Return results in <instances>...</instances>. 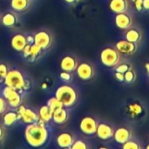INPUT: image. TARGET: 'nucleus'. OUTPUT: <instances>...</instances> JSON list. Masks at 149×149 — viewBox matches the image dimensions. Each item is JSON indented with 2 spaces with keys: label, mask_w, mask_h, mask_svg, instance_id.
I'll return each instance as SVG.
<instances>
[{
  "label": "nucleus",
  "mask_w": 149,
  "mask_h": 149,
  "mask_svg": "<svg viewBox=\"0 0 149 149\" xmlns=\"http://www.w3.org/2000/svg\"><path fill=\"white\" fill-rule=\"evenodd\" d=\"M38 117H39V120L47 123L52 119V111L47 105L42 106L38 111Z\"/></svg>",
  "instance_id": "5701e85b"
},
{
  "label": "nucleus",
  "mask_w": 149,
  "mask_h": 149,
  "mask_svg": "<svg viewBox=\"0 0 149 149\" xmlns=\"http://www.w3.org/2000/svg\"><path fill=\"white\" fill-rule=\"evenodd\" d=\"M74 141H75L74 135L71 132H67V131L58 134L56 137L57 145L61 148H71Z\"/></svg>",
  "instance_id": "f8f14e48"
},
{
  "label": "nucleus",
  "mask_w": 149,
  "mask_h": 149,
  "mask_svg": "<svg viewBox=\"0 0 149 149\" xmlns=\"http://www.w3.org/2000/svg\"><path fill=\"white\" fill-rule=\"evenodd\" d=\"M30 1H31V3H32V2H34V1H35V0H30Z\"/></svg>",
  "instance_id": "37998d69"
},
{
  "label": "nucleus",
  "mask_w": 149,
  "mask_h": 149,
  "mask_svg": "<svg viewBox=\"0 0 149 149\" xmlns=\"http://www.w3.org/2000/svg\"><path fill=\"white\" fill-rule=\"evenodd\" d=\"M109 7L112 11L115 13L127 12L128 10V1L127 0H111Z\"/></svg>",
  "instance_id": "aec40b11"
},
{
  "label": "nucleus",
  "mask_w": 149,
  "mask_h": 149,
  "mask_svg": "<svg viewBox=\"0 0 149 149\" xmlns=\"http://www.w3.org/2000/svg\"><path fill=\"white\" fill-rule=\"evenodd\" d=\"M96 134L99 139H100L102 141H107L113 137L114 129L113 128V127L111 125L105 123V122H101V123L98 124Z\"/></svg>",
  "instance_id": "4468645a"
},
{
  "label": "nucleus",
  "mask_w": 149,
  "mask_h": 149,
  "mask_svg": "<svg viewBox=\"0 0 149 149\" xmlns=\"http://www.w3.org/2000/svg\"><path fill=\"white\" fill-rule=\"evenodd\" d=\"M114 140L117 143L119 144H124L127 141H129L132 137V133L131 131L127 128V127H119L115 132H114Z\"/></svg>",
  "instance_id": "6ab92c4d"
},
{
  "label": "nucleus",
  "mask_w": 149,
  "mask_h": 149,
  "mask_svg": "<svg viewBox=\"0 0 149 149\" xmlns=\"http://www.w3.org/2000/svg\"><path fill=\"white\" fill-rule=\"evenodd\" d=\"M98 120L90 115L85 116L79 122V129L86 135H93L96 134L98 127Z\"/></svg>",
  "instance_id": "6e6552de"
},
{
  "label": "nucleus",
  "mask_w": 149,
  "mask_h": 149,
  "mask_svg": "<svg viewBox=\"0 0 149 149\" xmlns=\"http://www.w3.org/2000/svg\"><path fill=\"white\" fill-rule=\"evenodd\" d=\"M88 145L82 140H75L72 145L71 149H87Z\"/></svg>",
  "instance_id": "bb28decb"
},
{
  "label": "nucleus",
  "mask_w": 149,
  "mask_h": 149,
  "mask_svg": "<svg viewBox=\"0 0 149 149\" xmlns=\"http://www.w3.org/2000/svg\"><path fill=\"white\" fill-rule=\"evenodd\" d=\"M146 69H147L148 74L149 75V63H146Z\"/></svg>",
  "instance_id": "ea45409f"
},
{
  "label": "nucleus",
  "mask_w": 149,
  "mask_h": 149,
  "mask_svg": "<svg viewBox=\"0 0 149 149\" xmlns=\"http://www.w3.org/2000/svg\"><path fill=\"white\" fill-rule=\"evenodd\" d=\"M3 83L6 86H10L19 92H24L30 88L29 80L18 69H10L3 79Z\"/></svg>",
  "instance_id": "f03ea898"
},
{
  "label": "nucleus",
  "mask_w": 149,
  "mask_h": 149,
  "mask_svg": "<svg viewBox=\"0 0 149 149\" xmlns=\"http://www.w3.org/2000/svg\"><path fill=\"white\" fill-rule=\"evenodd\" d=\"M55 96L61 101L63 106L67 108L75 105L78 100L76 89L69 84L60 85L55 92Z\"/></svg>",
  "instance_id": "7ed1b4c3"
},
{
  "label": "nucleus",
  "mask_w": 149,
  "mask_h": 149,
  "mask_svg": "<svg viewBox=\"0 0 149 149\" xmlns=\"http://www.w3.org/2000/svg\"><path fill=\"white\" fill-rule=\"evenodd\" d=\"M134 3L138 11H141L143 10V0H135Z\"/></svg>",
  "instance_id": "72a5a7b5"
},
{
  "label": "nucleus",
  "mask_w": 149,
  "mask_h": 149,
  "mask_svg": "<svg viewBox=\"0 0 149 149\" xmlns=\"http://www.w3.org/2000/svg\"><path fill=\"white\" fill-rule=\"evenodd\" d=\"M72 72H65V71H62L60 73H59V79L62 80V81H64V82H65V83H69V82H71L72 80Z\"/></svg>",
  "instance_id": "cd10ccee"
},
{
  "label": "nucleus",
  "mask_w": 149,
  "mask_h": 149,
  "mask_svg": "<svg viewBox=\"0 0 149 149\" xmlns=\"http://www.w3.org/2000/svg\"><path fill=\"white\" fill-rule=\"evenodd\" d=\"M17 113L18 114L19 120H21L25 124H31L39 120L38 113L32 108L27 107L24 105L21 104L17 108Z\"/></svg>",
  "instance_id": "0eeeda50"
},
{
  "label": "nucleus",
  "mask_w": 149,
  "mask_h": 149,
  "mask_svg": "<svg viewBox=\"0 0 149 149\" xmlns=\"http://www.w3.org/2000/svg\"><path fill=\"white\" fill-rule=\"evenodd\" d=\"M50 133L45 123L38 120L28 124L24 130V138L26 142L32 148H41L49 140Z\"/></svg>",
  "instance_id": "f257e3e1"
},
{
  "label": "nucleus",
  "mask_w": 149,
  "mask_h": 149,
  "mask_svg": "<svg viewBox=\"0 0 149 149\" xmlns=\"http://www.w3.org/2000/svg\"><path fill=\"white\" fill-rule=\"evenodd\" d=\"M115 24L121 30H128L133 24V18L127 12L117 13L115 16Z\"/></svg>",
  "instance_id": "f3484780"
},
{
  "label": "nucleus",
  "mask_w": 149,
  "mask_h": 149,
  "mask_svg": "<svg viewBox=\"0 0 149 149\" xmlns=\"http://www.w3.org/2000/svg\"><path fill=\"white\" fill-rule=\"evenodd\" d=\"M147 149H149V145H148V146H147Z\"/></svg>",
  "instance_id": "79ce46f5"
},
{
  "label": "nucleus",
  "mask_w": 149,
  "mask_h": 149,
  "mask_svg": "<svg viewBox=\"0 0 149 149\" xmlns=\"http://www.w3.org/2000/svg\"><path fill=\"white\" fill-rule=\"evenodd\" d=\"M129 110H130L132 115H139L142 112L141 107L139 104H137V103L133 104V105H130L129 106Z\"/></svg>",
  "instance_id": "c756f323"
},
{
  "label": "nucleus",
  "mask_w": 149,
  "mask_h": 149,
  "mask_svg": "<svg viewBox=\"0 0 149 149\" xmlns=\"http://www.w3.org/2000/svg\"><path fill=\"white\" fill-rule=\"evenodd\" d=\"M3 97L6 100L8 106L17 109L22 104V95L21 92L11 88L10 86H5L3 89Z\"/></svg>",
  "instance_id": "423d86ee"
},
{
  "label": "nucleus",
  "mask_w": 149,
  "mask_h": 149,
  "mask_svg": "<svg viewBox=\"0 0 149 149\" xmlns=\"http://www.w3.org/2000/svg\"><path fill=\"white\" fill-rule=\"evenodd\" d=\"M10 45L14 51L17 52H22L24 47L27 45L26 35L23 32L15 33L10 38Z\"/></svg>",
  "instance_id": "ddd939ff"
},
{
  "label": "nucleus",
  "mask_w": 149,
  "mask_h": 149,
  "mask_svg": "<svg viewBox=\"0 0 149 149\" xmlns=\"http://www.w3.org/2000/svg\"><path fill=\"white\" fill-rule=\"evenodd\" d=\"M124 78H125V81L127 83H133V82H134V80L136 79V74L133 70L129 69L128 71H127L124 73Z\"/></svg>",
  "instance_id": "a878e982"
},
{
  "label": "nucleus",
  "mask_w": 149,
  "mask_h": 149,
  "mask_svg": "<svg viewBox=\"0 0 149 149\" xmlns=\"http://www.w3.org/2000/svg\"><path fill=\"white\" fill-rule=\"evenodd\" d=\"M143 9L149 10V0H143Z\"/></svg>",
  "instance_id": "4c0bfd02"
},
{
  "label": "nucleus",
  "mask_w": 149,
  "mask_h": 149,
  "mask_svg": "<svg viewBox=\"0 0 149 149\" xmlns=\"http://www.w3.org/2000/svg\"><path fill=\"white\" fill-rule=\"evenodd\" d=\"M129 69H130L129 65H127V64H120L118 66H116L115 71L116 72H121V73H125Z\"/></svg>",
  "instance_id": "473e14b6"
},
{
  "label": "nucleus",
  "mask_w": 149,
  "mask_h": 149,
  "mask_svg": "<svg viewBox=\"0 0 149 149\" xmlns=\"http://www.w3.org/2000/svg\"><path fill=\"white\" fill-rule=\"evenodd\" d=\"M43 52L44 50H42L38 45L33 43L31 45H27L23 50L22 53L26 61L33 63L38 60L42 57Z\"/></svg>",
  "instance_id": "1a4fd4ad"
},
{
  "label": "nucleus",
  "mask_w": 149,
  "mask_h": 149,
  "mask_svg": "<svg viewBox=\"0 0 149 149\" xmlns=\"http://www.w3.org/2000/svg\"><path fill=\"white\" fill-rule=\"evenodd\" d=\"M141 38H142L141 32L135 28H131V29L129 28L126 33V39L135 44H138L141 40Z\"/></svg>",
  "instance_id": "b1692460"
},
{
  "label": "nucleus",
  "mask_w": 149,
  "mask_h": 149,
  "mask_svg": "<svg viewBox=\"0 0 149 149\" xmlns=\"http://www.w3.org/2000/svg\"><path fill=\"white\" fill-rule=\"evenodd\" d=\"M31 2L30 0H10V8L16 12H25L29 10Z\"/></svg>",
  "instance_id": "412c9836"
},
{
  "label": "nucleus",
  "mask_w": 149,
  "mask_h": 149,
  "mask_svg": "<svg viewBox=\"0 0 149 149\" xmlns=\"http://www.w3.org/2000/svg\"><path fill=\"white\" fill-rule=\"evenodd\" d=\"M46 105L51 108V110L52 112L55 111V110H57V109H58V108H60V107H64L63 104L61 103V101L56 96L52 97L51 99H49L48 101H47V103H46Z\"/></svg>",
  "instance_id": "393cba45"
},
{
  "label": "nucleus",
  "mask_w": 149,
  "mask_h": 149,
  "mask_svg": "<svg viewBox=\"0 0 149 149\" xmlns=\"http://www.w3.org/2000/svg\"><path fill=\"white\" fill-rule=\"evenodd\" d=\"M1 24L7 28H14L19 23V17L17 12L15 10H7L3 12L0 17Z\"/></svg>",
  "instance_id": "9b49d317"
},
{
  "label": "nucleus",
  "mask_w": 149,
  "mask_h": 149,
  "mask_svg": "<svg viewBox=\"0 0 149 149\" xmlns=\"http://www.w3.org/2000/svg\"><path fill=\"white\" fill-rule=\"evenodd\" d=\"M0 80H3V79H2V77H1V74H0Z\"/></svg>",
  "instance_id": "a19ab883"
},
{
  "label": "nucleus",
  "mask_w": 149,
  "mask_h": 149,
  "mask_svg": "<svg viewBox=\"0 0 149 149\" xmlns=\"http://www.w3.org/2000/svg\"><path fill=\"white\" fill-rule=\"evenodd\" d=\"M79 65L78 59L72 56V55H65L64 56L61 60H60V69L62 71H65V72H72L74 71H76V68Z\"/></svg>",
  "instance_id": "2eb2a0df"
},
{
  "label": "nucleus",
  "mask_w": 149,
  "mask_h": 149,
  "mask_svg": "<svg viewBox=\"0 0 149 149\" xmlns=\"http://www.w3.org/2000/svg\"><path fill=\"white\" fill-rule=\"evenodd\" d=\"M116 49L119 51L120 53L131 55L137 51V44L130 42L128 40H120L115 45Z\"/></svg>",
  "instance_id": "dca6fc26"
},
{
  "label": "nucleus",
  "mask_w": 149,
  "mask_h": 149,
  "mask_svg": "<svg viewBox=\"0 0 149 149\" xmlns=\"http://www.w3.org/2000/svg\"><path fill=\"white\" fill-rule=\"evenodd\" d=\"M27 45H31L34 43V34H27L26 35Z\"/></svg>",
  "instance_id": "f704fd0d"
},
{
  "label": "nucleus",
  "mask_w": 149,
  "mask_h": 149,
  "mask_svg": "<svg viewBox=\"0 0 149 149\" xmlns=\"http://www.w3.org/2000/svg\"><path fill=\"white\" fill-rule=\"evenodd\" d=\"M122 148L124 149H141V146L138 142L129 140L124 144H122Z\"/></svg>",
  "instance_id": "c85d7f7f"
},
{
  "label": "nucleus",
  "mask_w": 149,
  "mask_h": 149,
  "mask_svg": "<svg viewBox=\"0 0 149 149\" xmlns=\"http://www.w3.org/2000/svg\"><path fill=\"white\" fill-rule=\"evenodd\" d=\"M120 60V55L116 48L107 47L102 50L100 53V61L107 67H115L116 65H118Z\"/></svg>",
  "instance_id": "20e7f679"
},
{
  "label": "nucleus",
  "mask_w": 149,
  "mask_h": 149,
  "mask_svg": "<svg viewBox=\"0 0 149 149\" xmlns=\"http://www.w3.org/2000/svg\"><path fill=\"white\" fill-rule=\"evenodd\" d=\"M19 120L17 111H6L3 115V124L5 127H11Z\"/></svg>",
  "instance_id": "4be33fe9"
},
{
  "label": "nucleus",
  "mask_w": 149,
  "mask_h": 149,
  "mask_svg": "<svg viewBox=\"0 0 149 149\" xmlns=\"http://www.w3.org/2000/svg\"><path fill=\"white\" fill-rule=\"evenodd\" d=\"M34 43L42 50L49 49L53 43V36L48 30L42 29L34 33Z\"/></svg>",
  "instance_id": "39448f33"
},
{
  "label": "nucleus",
  "mask_w": 149,
  "mask_h": 149,
  "mask_svg": "<svg viewBox=\"0 0 149 149\" xmlns=\"http://www.w3.org/2000/svg\"><path fill=\"white\" fill-rule=\"evenodd\" d=\"M68 4H76L79 2V0H64Z\"/></svg>",
  "instance_id": "58836bf2"
},
{
  "label": "nucleus",
  "mask_w": 149,
  "mask_h": 149,
  "mask_svg": "<svg viewBox=\"0 0 149 149\" xmlns=\"http://www.w3.org/2000/svg\"><path fill=\"white\" fill-rule=\"evenodd\" d=\"M132 1H133V2H134V1H135V0H132Z\"/></svg>",
  "instance_id": "c03bdc74"
},
{
  "label": "nucleus",
  "mask_w": 149,
  "mask_h": 149,
  "mask_svg": "<svg viewBox=\"0 0 149 149\" xmlns=\"http://www.w3.org/2000/svg\"><path fill=\"white\" fill-rule=\"evenodd\" d=\"M8 103L3 97L0 96V114H3L8 108Z\"/></svg>",
  "instance_id": "7c9ffc66"
},
{
  "label": "nucleus",
  "mask_w": 149,
  "mask_h": 149,
  "mask_svg": "<svg viewBox=\"0 0 149 149\" xmlns=\"http://www.w3.org/2000/svg\"><path fill=\"white\" fill-rule=\"evenodd\" d=\"M4 134H5V131H4V128L2 127V126H0V141L3 139V137H4Z\"/></svg>",
  "instance_id": "e433bc0d"
},
{
  "label": "nucleus",
  "mask_w": 149,
  "mask_h": 149,
  "mask_svg": "<svg viewBox=\"0 0 149 149\" xmlns=\"http://www.w3.org/2000/svg\"><path fill=\"white\" fill-rule=\"evenodd\" d=\"M9 66L4 64V63H0V74H1V77L3 80V79L5 78V76L7 75L8 72H9Z\"/></svg>",
  "instance_id": "2f4dec72"
},
{
  "label": "nucleus",
  "mask_w": 149,
  "mask_h": 149,
  "mask_svg": "<svg viewBox=\"0 0 149 149\" xmlns=\"http://www.w3.org/2000/svg\"><path fill=\"white\" fill-rule=\"evenodd\" d=\"M115 77H116V79H117L119 81H125L124 73H121V72H116V73H115Z\"/></svg>",
  "instance_id": "c9c22d12"
},
{
  "label": "nucleus",
  "mask_w": 149,
  "mask_h": 149,
  "mask_svg": "<svg viewBox=\"0 0 149 149\" xmlns=\"http://www.w3.org/2000/svg\"><path fill=\"white\" fill-rule=\"evenodd\" d=\"M53 122L57 125H64L69 120V112L67 107H60L52 112V119Z\"/></svg>",
  "instance_id": "a211bd4d"
},
{
  "label": "nucleus",
  "mask_w": 149,
  "mask_h": 149,
  "mask_svg": "<svg viewBox=\"0 0 149 149\" xmlns=\"http://www.w3.org/2000/svg\"><path fill=\"white\" fill-rule=\"evenodd\" d=\"M76 72L78 77L84 81L92 79L95 75L94 67L93 66L92 64L88 62H82L79 64L76 68Z\"/></svg>",
  "instance_id": "9d476101"
}]
</instances>
